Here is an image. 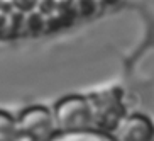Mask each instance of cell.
<instances>
[{
    "label": "cell",
    "instance_id": "obj_1",
    "mask_svg": "<svg viewBox=\"0 0 154 141\" xmlns=\"http://www.w3.org/2000/svg\"><path fill=\"white\" fill-rule=\"evenodd\" d=\"M58 131H83L93 129L95 111L90 95H69L58 100L53 112Z\"/></svg>",
    "mask_w": 154,
    "mask_h": 141
},
{
    "label": "cell",
    "instance_id": "obj_2",
    "mask_svg": "<svg viewBox=\"0 0 154 141\" xmlns=\"http://www.w3.org/2000/svg\"><path fill=\"white\" fill-rule=\"evenodd\" d=\"M19 136H27L32 141H48L58 129L53 112L41 105L27 107L15 119Z\"/></svg>",
    "mask_w": 154,
    "mask_h": 141
},
{
    "label": "cell",
    "instance_id": "obj_3",
    "mask_svg": "<svg viewBox=\"0 0 154 141\" xmlns=\"http://www.w3.org/2000/svg\"><path fill=\"white\" fill-rule=\"evenodd\" d=\"M154 136V126L140 114L124 117L113 131L117 141H151Z\"/></svg>",
    "mask_w": 154,
    "mask_h": 141
},
{
    "label": "cell",
    "instance_id": "obj_4",
    "mask_svg": "<svg viewBox=\"0 0 154 141\" xmlns=\"http://www.w3.org/2000/svg\"><path fill=\"white\" fill-rule=\"evenodd\" d=\"M48 141H117L112 134L97 129L83 131H56Z\"/></svg>",
    "mask_w": 154,
    "mask_h": 141
},
{
    "label": "cell",
    "instance_id": "obj_5",
    "mask_svg": "<svg viewBox=\"0 0 154 141\" xmlns=\"http://www.w3.org/2000/svg\"><path fill=\"white\" fill-rule=\"evenodd\" d=\"M19 138L15 119L7 112L0 111V141H15Z\"/></svg>",
    "mask_w": 154,
    "mask_h": 141
},
{
    "label": "cell",
    "instance_id": "obj_6",
    "mask_svg": "<svg viewBox=\"0 0 154 141\" xmlns=\"http://www.w3.org/2000/svg\"><path fill=\"white\" fill-rule=\"evenodd\" d=\"M24 29L31 34H39L46 29V17L39 14L37 10H32L26 14V22H24Z\"/></svg>",
    "mask_w": 154,
    "mask_h": 141
},
{
    "label": "cell",
    "instance_id": "obj_7",
    "mask_svg": "<svg viewBox=\"0 0 154 141\" xmlns=\"http://www.w3.org/2000/svg\"><path fill=\"white\" fill-rule=\"evenodd\" d=\"M24 22H26V14L19 12V10H14L12 14H9V29H7V34L9 36L19 34L24 29Z\"/></svg>",
    "mask_w": 154,
    "mask_h": 141
},
{
    "label": "cell",
    "instance_id": "obj_8",
    "mask_svg": "<svg viewBox=\"0 0 154 141\" xmlns=\"http://www.w3.org/2000/svg\"><path fill=\"white\" fill-rule=\"evenodd\" d=\"M75 10L80 15H91L97 10V0H76Z\"/></svg>",
    "mask_w": 154,
    "mask_h": 141
},
{
    "label": "cell",
    "instance_id": "obj_9",
    "mask_svg": "<svg viewBox=\"0 0 154 141\" xmlns=\"http://www.w3.org/2000/svg\"><path fill=\"white\" fill-rule=\"evenodd\" d=\"M56 7H58V0H39L36 9L44 17H49V15H53L56 12Z\"/></svg>",
    "mask_w": 154,
    "mask_h": 141
},
{
    "label": "cell",
    "instance_id": "obj_10",
    "mask_svg": "<svg viewBox=\"0 0 154 141\" xmlns=\"http://www.w3.org/2000/svg\"><path fill=\"white\" fill-rule=\"evenodd\" d=\"M12 5H14V9L19 10V12H24V14H27V12H32V10H36L37 7V2L39 0H10Z\"/></svg>",
    "mask_w": 154,
    "mask_h": 141
},
{
    "label": "cell",
    "instance_id": "obj_11",
    "mask_svg": "<svg viewBox=\"0 0 154 141\" xmlns=\"http://www.w3.org/2000/svg\"><path fill=\"white\" fill-rule=\"evenodd\" d=\"M14 5H12V2L10 0H2L0 2V14H5V15H9L14 12Z\"/></svg>",
    "mask_w": 154,
    "mask_h": 141
},
{
    "label": "cell",
    "instance_id": "obj_12",
    "mask_svg": "<svg viewBox=\"0 0 154 141\" xmlns=\"http://www.w3.org/2000/svg\"><path fill=\"white\" fill-rule=\"evenodd\" d=\"M9 29V15L0 14V36H5Z\"/></svg>",
    "mask_w": 154,
    "mask_h": 141
},
{
    "label": "cell",
    "instance_id": "obj_13",
    "mask_svg": "<svg viewBox=\"0 0 154 141\" xmlns=\"http://www.w3.org/2000/svg\"><path fill=\"white\" fill-rule=\"evenodd\" d=\"M15 141H32V139H31V138H27V136H19Z\"/></svg>",
    "mask_w": 154,
    "mask_h": 141
},
{
    "label": "cell",
    "instance_id": "obj_14",
    "mask_svg": "<svg viewBox=\"0 0 154 141\" xmlns=\"http://www.w3.org/2000/svg\"><path fill=\"white\" fill-rule=\"evenodd\" d=\"M0 2H2V0H0Z\"/></svg>",
    "mask_w": 154,
    "mask_h": 141
}]
</instances>
